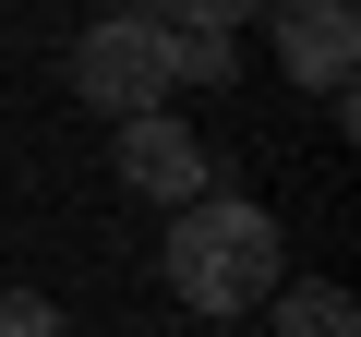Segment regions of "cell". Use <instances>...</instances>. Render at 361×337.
I'll list each match as a JSON object with an SVG mask.
<instances>
[{
	"label": "cell",
	"instance_id": "cell-1",
	"mask_svg": "<svg viewBox=\"0 0 361 337\" xmlns=\"http://www.w3.org/2000/svg\"><path fill=\"white\" fill-rule=\"evenodd\" d=\"M169 289L193 301V313H253V301H277V289H289L277 217L241 205V193H193V205L169 217Z\"/></svg>",
	"mask_w": 361,
	"mask_h": 337
},
{
	"label": "cell",
	"instance_id": "cell-2",
	"mask_svg": "<svg viewBox=\"0 0 361 337\" xmlns=\"http://www.w3.org/2000/svg\"><path fill=\"white\" fill-rule=\"evenodd\" d=\"M73 85H85V109H109V121L169 109V97H180V85H169V25H157V13H109V25H85Z\"/></svg>",
	"mask_w": 361,
	"mask_h": 337
},
{
	"label": "cell",
	"instance_id": "cell-3",
	"mask_svg": "<svg viewBox=\"0 0 361 337\" xmlns=\"http://www.w3.org/2000/svg\"><path fill=\"white\" fill-rule=\"evenodd\" d=\"M265 25H277V73L301 97H337L349 109V73H361V13H349V0H265Z\"/></svg>",
	"mask_w": 361,
	"mask_h": 337
},
{
	"label": "cell",
	"instance_id": "cell-4",
	"mask_svg": "<svg viewBox=\"0 0 361 337\" xmlns=\"http://www.w3.org/2000/svg\"><path fill=\"white\" fill-rule=\"evenodd\" d=\"M121 181L133 193H157L169 217L205 193V145H193V121H169V109H145V121H121Z\"/></svg>",
	"mask_w": 361,
	"mask_h": 337
},
{
	"label": "cell",
	"instance_id": "cell-5",
	"mask_svg": "<svg viewBox=\"0 0 361 337\" xmlns=\"http://www.w3.org/2000/svg\"><path fill=\"white\" fill-rule=\"evenodd\" d=\"M277 337H361V313H349V289L289 277V289H277Z\"/></svg>",
	"mask_w": 361,
	"mask_h": 337
},
{
	"label": "cell",
	"instance_id": "cell-6",
	"mask_svg": "<svg viewBox=\"0 0 361 337\" xmlns=\"http://www.w3.org/2000/svg\"><path fill=\"white\" fill-rule=\"evenodd\" d=\"M0 337H73V325H61V301H37V289H0Z\"/></svg>",
	"mask_w": 361,
	"mask_h": 337
},
{
	"label": "cell",
	"instance_id": "cell-7",
	"mask_svg": "<svg viewBox=\"0 0 361 337\" xmlns=\"http://www.w3.org/2000/svg\"><path fill=\"white\" fill-rule=\"evenodd\" d=\"M169 13H180V25H205V37H241L265 0H169Z\"/></svg>",
	"mask_w": 361,
	"mask_h": 337
}]
</instances>
